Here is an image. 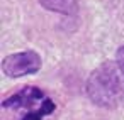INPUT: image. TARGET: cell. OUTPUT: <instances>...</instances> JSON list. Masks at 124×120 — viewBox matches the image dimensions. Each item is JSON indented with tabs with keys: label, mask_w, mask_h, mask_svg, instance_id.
<instances>
[{
	"label": "cell",
	"mask_w": 124,
	"mask_h": 120,
	"mask_svg": "<svg viewBox=\"0 0 124 120\" xmlns=\"http://www.w3.org/2000/svg\"><path fill=\"white\" fill-rule=\"evenodd\" d=\"M4 110L19 112V120H44L56 110V103L38 86H24L2 101Z\"/></svg>",
	"instance_id": "obj_2"
},
{
	"label": "cell",
	"mask_w": 124,
	"mask_h": 120,
	"mask_svg": "<svg viewBox=\"0 0 124 120\" xmlns=\"http://www.w3.org/2000/svg\"><path fill=\"white\" fill-rule=\"evenodd\" d=\"M41 56L36 51H22L5 56L2 61V71L9 78H21L38 73L41 69Z\"/></svg>",
	"instance_id": "obj_3"
},
{
	"label": "cell",
	"mask_w": 124,
	"mask_h": 120,
	"mask_svg": "<svg viewBox=\"0 0 124 120\" xmlns=\"http://www.w3.org/2000/svg\"><path fill=\"white\" fill-rule=\"evenodd\" d=\"M39 4L49 12H56L63 15H77L78 12L77 0H39Z\"/></svg>",
	"instance_id": "obj_4"
},
{
	"label": "cell",
	"mask_w": 124,
	"mask_h": 120,
	"mask_svg": "<svg viewBox=\"0 0 124 120\" xmlns=\"http://www.w3.org/2000/svg\"><path fill=\"white\" fill-rule=\"evenodd\" d=\"M85 90L95 105L114 108L124 101V73L116 61H105L90 73Z\"/></svg>",
	"instance_id": "obj_1"
},
{
	"label": "cell",
	"mask_w": 124,
	"mask_h": 120,
	"mask_svg": "<svg viewBox=\"0 0 124 120\" xmlns=\"http://www.w3.org/2000/svg\"><path fill=\"white\" fill-rule=\"evenodd\" d=\"M116 63L119 64L121 71L124 73V46H121V47L117 49V53H116Z\"/></svg>",
	"instance_id": "obj_5"
}]
</instances>
